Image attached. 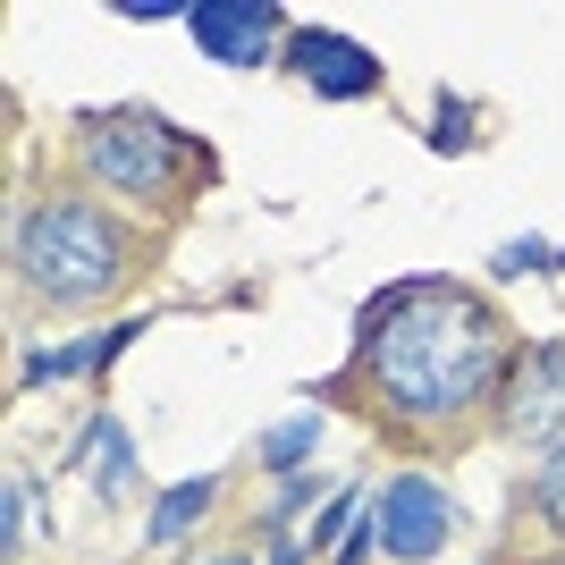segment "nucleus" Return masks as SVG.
Wrapping results in <instances>:
<instances>
[{"label":"nucleus","mask_w":565,"mask_h":565,"mask_svg":"<svg viewBox=\"0 0 565 565\" xmlns=\"http://www.w3.org/2000/svg\"><path fill=\"white\" fill-rule=\"evenodd\" d=\"M515 380V330L465 279H397L363 305L354 388L397 439H456Z\"/></svg>","instance_id":"f257e3e1"},{"label":"nucleus","mask_w":565,"mask_h":565,"mask_svg":"<svg viewBox=\"0 0 565 565\" xmlns=\"http://www.w3.org/2000/svg\"><path fill=\"white\" fill-rule=\"evenodd\" d=\"M127 270H136L127 228H118L102 203L51 194V203L18 212V279L34 287V296H51V305H102V296L127 287Z\"/></svg>","instance_id":"f03ea898"},{"label":"nucleus","mask_w":565,"mask_h":565,"mask_svg":"<svg viewBox=\"0 0 565 565\" xmlns=\"http://www.w3.org/2000/svg\"><path fill=\"white\" fill-rule=\"evenodd\" d=\"M76 152H85V178L110 186V194H127V203H169L178 178L203 169V143H186L169 118H152V110L85 118V127H76Z\"/></svg>","instance_id":"7ed1b4c3"},{"label":"nucleus","mask_w":565,"mask_h":565,"mask_svg":"<svg viewBox=\"0 0 565 565\" xmlns=\"http://www.w3.org/2000/svg\"><path fill=\"white\" fill-rule=\"evenodd\" d=\"M507 439L523 448H565V338H541V347L515 354V380H507Z\"/></svg>","instance_id":"20e7f679"},{"label":"nucleus","mask_w":565,"mask_h":565,"mask_svg":"<svg viewBox=\"0 0 565 565\" xmlns=\"http://www.w3.org/2000/svg\"><path fill=\"white\" fill-rule=\"evenodd\" d=\"M372 523H380V548H388V557H405V565L439 557V548H448V532H456V515H448V490H439L430 472H397V481L380 490Z\"/></svg>","instance_id":"39448f33"},{"label":"nucleus","mask_w":565,"mask_h":565,"mask_svg":"<svg viewBox=\"0 0 565 565\" xmlns=\"http://www.w3.org/2000/svg\"><path fill=\"white\" fill-rule=\"evenodd\" d=\"M186 25H194V43H203V60H220V68H262L270 34H287V18L270 0H194Z\"/></svg>","instance_id":"423d86ee"},{"label":"nucleus","mask_w":565,"mask_h":565,"mask_svg":"<svg viewBox=\"0 0 565 565\" xmlns=\"http://www.w3.org/2000/svg\"><path fill=\"white\" fill-rule=\"evenodd\" d=\"M287 68L305 76L321 102H354V94H380V60L330 25H305V34H287Z\"/></svg>","instance_id":"0eeeda50"},{"label":"nucleus","mask_w":565,"mask_h":565,"mask_svg":"<svg viewBox=\"0 0 565 565\" xmlns=\"http://www.w3.org/2000/svg\"><path fill=\"white\" fill-rule=\"evenodd\" d=\"M532 515H541V532L565 548V448H548L541 465H532Z\"/></svg>","instance_id":"6e6552de"},{"label":"nucleus","mask_w":565,"mask_h":565,"mask_svg":"<svg viewBox=\"0 0 565 565\" xmlns=\"http://www.w3.org/2000/svg\"><path fill=\"white\" fill-rule=\"evenodd\" d=\"M85 439H94V481H102V490H127V472H136V456H127V430L102 414Z\"/></svg>","instance_id":"1a4fd4ad"},{"label":"nucleus","mask_w":565,"mask_h":565,"mask_svg":"<svg viewBox=\"0 0 565 565\" xmlns=\"http://www.w3.org/2000/svg\"><path fill=\"white\" fill-rule=\"evenodd\" d=\"M203 507H212V481L169 490V498H161V515H152V541H178V532H194V523H203Z\"/></svg>","instance_id":"9d476101"},{"label":"nucleus","mask_w":565,"mask_h":565,"mask_svg":"<svg viewBox=\"0 0 565 565\" xmlns=\"http://www.w3.org/2000/svg\"><path fill=\"white\" fill-rule=\"evenodd\" d=\"M312 439H321L312 414H305V423H279L270 439H262V465H296V456H312Z\"/></svg>","instance_id":"9b49d317"},{"label":"nucleus","mask_w":565,"mask_h":565,"mask_svg":"<svg viewBox=\"0 0 565 565\" xmlns=\"http://www.w3.org/2000/svg\"><path fill=\"white\" fill-rule=\"evenodd\" d=\"M9 515H0V541H9V557H25V507H34V481H25V472H9Z\"/></svg>","instance_id":"f8f14e48"},{"label":"nucleus","mask_w":565,"mask_h":565,"mask_svg":"<svg viewBox=\"0 0 565 565\" xmlns=\"http://www.w3.org/2000/svg\"><path fill=\"white\" fill-rule=\"evenodd\" d=\"M430 143H448V152H456V143H472V110H465V102H448V110L430 118Z\"/></svg>","instance_id":"ddd939ff"},{"label":"nucleus","mask_w":565,"mask_h":565,"mask_svg":"<svg viewBox=\"0 0 565 565\" xmlns=\"http://www.w3.org/2000/svg\"><path fill=\"white\" fill-rule=\"evenodd\" d=\"M338 532H354V490H347V498H338L330 515H321V532H312V541H338Z\"/></svg>","instance_id":"4468645a"},{"label":"nucleus","mask_w":565,"mask_h":565,"mask_svg":"<svg viewBox=\"0 0 565 565\" xmlns=\"http://www.w3.org/2000/svg\"><path fill=\"white\" fill-rule=\"evenodd\" d=\"M270 565H305V557H296V548H279V557H270Z\"/></svg>","instance_id":"2eb2a0df"},{"label":"nucleus","mask_w":565,"mask_h":565,"mask_svg":"<svg viewBox=\"0 0 565 565\" xmlns=\"http://www.w3.org/2000/svg\"><path fill=\"white\" fill-rule=\"evenodd\" d=\"M203 565H236V557H203Z\"/></svg>","instance_id":"dca6fc26"},{"label":"nucleus","mask_w":565,"mask_h":565,"mask_svg":"<svg viewBox=\"0 0 565 565\" xmlns=\"http://www.w3.org/2000/svg\"><path fill=\"white\" fill-rule=\"evenodd\" d=\"M557 270H565V254H557Z\"/></svg>","instance_id":"f3484780"}]
</instances>
